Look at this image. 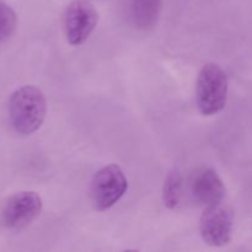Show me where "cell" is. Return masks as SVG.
I'll return each mask as SVG.
<instances>
[{
	"label": "cell",
	"mask_w": 252,
	"mask_h": 252,
	"mask_svg": "<svg viewBox=\"0 0 252 252\" xmlns=\"http://www.w3.org/2000/svg\"><path fill=\"white\" fill-rule=\"evenodd\" d=\"M7 115L12 129L21 135H30L43 125L47 101L37 86L25 85L15 90L7 103Z\"/></svg>",
	"instance_id": "6da1fadb"
},
{
	"label": "cell",
	"mask_w": 252,
	"mask_h": 252,
	"mask_svg": "<svg viewBox=\"0 0 252 252\" xmlns=\"http://www.w3.org/2000/svg\"><path fill=\"white\" fill-rule=\"evenodd\" d=\"M228 76L216 63L202 66L197 78L196 101L203 116H214L224 110L228 101Z\"/></svg>",
	"instance_id": "7a4b0ae2"
},
{
	"label": "cell",
	"mask_w": 252,
	"mask_h": 252,
	"mask_svg": "<svg viewBox=\"0 0 252 252\" xmlns=\"http://www.w3.org/2000/svg\"><path fill=\"white\" fill-rule=\"evenodd\" d=\"M128 189L125 172L118 165L110 164L98 170L90 187L91 201L96 211L105 212L115 206Z\"/></svg>",
	"instance_id": "3957f363"
},
{
	"label": "cell",
	"mask_w": 252,
	"mask_h": 252,
	"mask_svg": "<svg viewBox=\"0 0 252 252\" xmlns=\"http://www.w3.org/2000/svg\"><path fill=\"white\" fill-rule=\"evenodd\" d=\"M42 206V199L37 192H17L6 199L0 220L7 230H21L38 218Z\"/></svg>",
	"instance_id": "277c9868"
},
{
	"label": "cell",
	"mask_w": 252,
	"mask_h": 252,
	"mask_svg": "<svg viewBox=\"0 0 252 252\" xmlns=\"http://www.w3.org/2000/svg\"><path fill=\"white\" fill-rule=\"evenodd\" d=\"M234 213L221 203L208 206L199 219V234L204 243L214 248H221L230 243L233 235Z\"/></svg>",
	"instance_id": "5b68a950"
},
{
	"label": "cell",
	"mask_w": 252,
	"mask_h": 252,
	"mask_svg": "<svg viewBox=\"0 0 252 252\" xmlns=\"http://www.w3.org/2000/svg\"><path fill=\"white\" fill-rule=\"evenodd\" d=\"M97 10L90 0H71L64 14V30L69 43L83 44L97 26Z\"/></svg>",
	"instance_id": "8992f818"
},
{
	"label": "cell",
	"mask_w": 252,
	"mask_h": 252,
	"mask_svg": "<svg viewBox=\"0 0 252 252\" xmlns=\"http://www.w3.org/2000/svg\"><path fill=\"white\" fill-rule=\"evenodd\" d=\"M192 193L203 206L221 203L225 197V186L216 170L207 167L197 172L192 182Z\"/></svg>",
	"instance_id": "52a82bcc"
},
{
	"label": "cell",
	"mask_w": 252,
	"mask_h": 252,
	"mask_svg": "<svg viewBox=\"0 0 252 252\" xmlns=\"http://www.w3.org/2000/svg\"><path fill=\"white\" fill-rule=\"evenodd\" d=\"M162 5L164 0H127V17L138 30H149L157 25Z\"/></svg>",
	"instance_id": "ba28073f"
},
{
	"label": "cell",
	"mask_w": 252,
	"mask_h": 252,
	"mask_svg": "<svg viewBox=\"0 0 252 252\" xmlns=\"http://www.w3.org/2000/svg\"><path fill=\"white\" fill-rule=\"evenodd\" d=\"M182 198V175L174 167L167 174L162 187V202L169 209H176Z\"/></svg>",
	"instance_id": "9c48e42d"
},
{
	"label": "cell",
	"mask_w": 252,
	"mask_h": 252,
	"mask_svg": "<svg viewBox=\"0 0 252 252\" xmlns=\"http://www.w3.org/2000/svg\"><path fill=\"white\" fill-rule=\"evenodd\" d=\"M17 16L15 10L6 2L0 5V43L12 36L16 30Z\"/></svg>",
	"instance_id": "30bf717a"
},
{
	"label": "cell",
	"mask_w": 252,
	"mask_h": 252,
	"mask_svg": "<svg viewBox=\"0 0 252 252\" xmlns=\"http://www.w3.org/2000/svg\"><path fill=\"white\" fill-rule=\"evenodd\" d=\"M2 2H4V0H0V5H1Z\"/></svg>",
	"instance_id": "8fae6325"
}]
</instances>
